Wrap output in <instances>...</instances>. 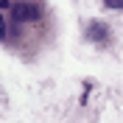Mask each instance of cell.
Instances as JSON below:
<instances>
[{
    "label": "cell",
    "mask_w": 123,
    "mask_h": 123,
    "mask_svg": "<svg viewBox=\"0 0 123 123\" xmlns=\"http://www.w3.org/2000/svg\"><path fill=\"white\" fill-rule=\"evenodd\" d=\"M104 3H106V8H115V11L123 8V0H104Z\"/></svg>",
    "instance_id": "3957f363"
},
{
    "label": "cell",
    "mask_w": 123,
    "mask_h": 123,
    "mask_svg": "<svg viewBox=\"0 0 123 123\" xmlns=\"http://www.w3.org/2000/svg\"><path fill=\"white\" fill-rule=\"evenodd\" d=\"M6 37V25H3V17H0V39Z\"/></svg>",
    "instance_id": "277c9868"
},
{
    "label": "cell",
    "mask_w": 123,
    "mask_h": 123,
    "mask_svg": "<svg viewBox=\"0 0 123 123\" xmlns=\"http://www.w3.org/2000/svg\"><path fill=\"white\" fill-rule=\"evenodd\" d=\"M87 39H92V42H106L109 39V28L101 23H92L90 28H87Z\"/></svg>",
    "instance_id": "7a4b0ae2"
},
{
    "label": "cell",
    "mask_w": 123,
    "mask_h": 123,
    "mask_svg": "<svg viewBox=\"0 0 123 123\" xmlns=\"http://www.w3.org/2000/svg\"><path fill=\"white\" fill-rule=\"evenodd\" d=\"M6 6H11V0H0V8H6Z\"/></svg>",
    "instance_id": "5b68a950"
},
{
    "label": "cell",
    "mask_w": 123,
    "mask_h": 123,
    "mask_svg": "<svg viewBox=\"0 0 123 123\" xmlns=\"http://www.w3.org/2000/svg\"><path fill=\"white\" fill-rule=\"evenodd\" d=\"M42 17V6L34 0H17L14 3V23H37Z\"/></svg>",
    "instance_id": "6da1fadb"
}]
</instances>
